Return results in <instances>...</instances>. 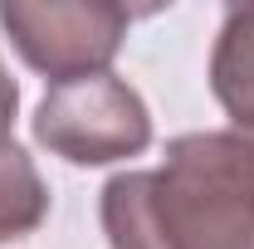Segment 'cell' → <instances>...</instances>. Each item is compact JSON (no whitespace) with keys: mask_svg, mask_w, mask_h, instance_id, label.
<instances>
[{"mask_svg":"<svg viewBox=\"0 0 254 249\" xmlns=\"http://www.w3.org/2000/svg\"><path fill=\"white\" fill-rule=\"evenodd\" d=\"M34 142L73 166H113L152 147V113L127 78L88 73L39 98Z\"/></svg>","mask_w":254,"mask_h":249,"instance_id":"cell-2","label":"cell"},{"mask_svg":"<svg viewBox=\"0 0 254 249\" xmlns=\"http://www.w3.org/2000/svg\"><path fill=\"white\" fill-rule=\"evenodd\" d=\"M0 30L10 34L20 59L54 88L88 73H108L132 30V10L108 0H5Z\"/></svg>","mask_w":254,"mask_h":249,"instance_id":"cell-3","label":"cell"},{"mask_svg":"<svg viewBox=\"0 0 254 249\" xmlns=\"http://www.w3.org/2000/svg\"><path fill=\"white\" fill-rule=\"evenodd\" d=\"M49 215V186L34 171L30 152L10 137L0 142V245L34 235Z\"/></svg>","mask_w":254,"mask_h":249,"instance_id":"cell-5","label":"cell"},{"mask_svg":"<svg viewBox=\"0 0 254 249\" xmlns=\"http://www.w3.org/2000/svg\"><path fill=\"white\" fill-rule=\"evenodd\" d=\"M113 249H254V127L186 132L98 195Z\"/></svg>","mask_w":254,"mask_h":249,"instance_id":"cell-1","label":"cell"},{"mask_svg":"<svg viewBox=\"0 0 254 249\" xmlns=\"http://www.w3.org/2000/svg\"><path fill=\"white\" fill-rule=\"evenodd\" d=\"M210 93L235 118V127H254V0L225 5L210 49Z\"/></svg>","mask_w":254,"mask_h":249,"instance_id":"cell-4","label":"cell"}]
</instances>
